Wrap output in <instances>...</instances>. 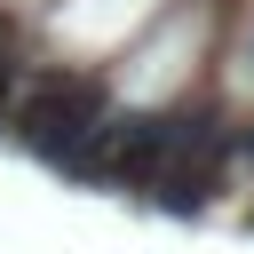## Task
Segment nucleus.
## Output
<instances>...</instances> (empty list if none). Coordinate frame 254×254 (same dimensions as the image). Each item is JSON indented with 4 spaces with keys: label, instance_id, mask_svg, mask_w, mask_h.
I'll list each match as a JSON object with an SVG mask.
<instances>
[{
    "label": "nucleus",
    "instance_id": "obj_4",
    "mask_svg": "<svg viewBox=\"0 0 254 254\" xmlns=\"http://www.w3.org/2000/svg\"><path fill=\"white\" fill-rule=\"evenodd\" d=\"M16 40H24V24H16V16H8V8H0V64H8V56H16Z\"/></svg>",
    "mask_w": 254,
    "mask_h": 254
},
{
    "label": "nucleus",
    "instance_id": "obj_5",
    "mask_svg": "<svg viewBox=\"0 0 254 254\" xmlns=\"http://www.w3.org/2000/svg\"><path fill=\"white\" fill-rule=\"evenodd\" d=\"M246 222H254V214H246Z\"/></svg>",
    "mask_w": 254,
    "mask_h": 254
},
{
    "label": "nucleus",
    "instance_id": "obj_1",
    "mask_svg": "<svg viewBox=\"0 0 254 254\" xmlns=\"http://www.w3.org/2000/svg\"><path fill=\"white\" fill-rule=\"evenodd\" d=\"M111 111H119V95H111V79L95 64H40L24 79L8 143H24L48 175L103 190V127H111Z\"/></svg>",
    "mask_w": 254,
    "mask_h": 254
},
{
    "label": "nucleus",
    "instance_id": "obj_2",
    "mask_svg": "<svg viewBox=\"0 0 254 254\" xmlns=\"http://www.w3.org/2000/svg\"><path fill=\"white\" fill-rule=\"evenodd\" d=\"M16 103H24V64L8 56V64H0V135L16 127Z\"/></svg>",
    "mask_w": 254,
    "mask_h": 254
},
{
    "label": "nucleus",
    "instance_id": "obj_3",
    "mask_svg": "<svg viewBox=\"0 0 254 254\" xmlns=\"http://www.w3.org/2000/svg\"><path fill=\"white\" fill-rule=\"evenodd\" d=\"M230 167H238V175H254V119H238V127H230Z\"/></svg>",
    "mask_w": 254,
    "mask_h": 254
}]
</instances>
